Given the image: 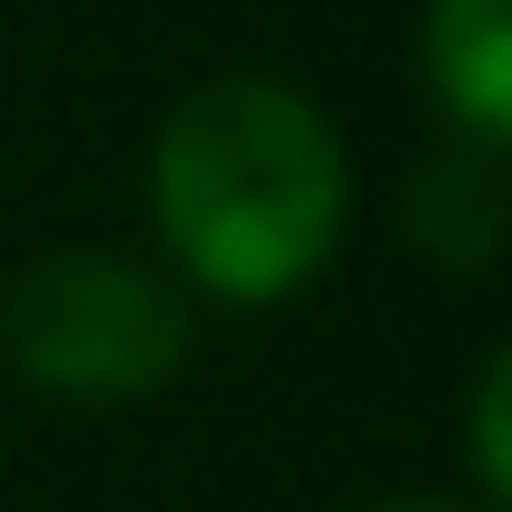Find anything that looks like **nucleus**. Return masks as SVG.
I'll list each match as a JSON object with an SVG mask.
<instances>
[{
  "mask_svg": "<svg viewBox=\"0 0 512 512\" xmlns=\"http://www.w3.org/2000/svg\"><path fill=\"white\" fill-rule=\"evenodd\" d=\"M465 484L475 503H512V351H484L465 399Z\"/></svg>",
  "mask_w": 512,
  "mask_h": 512,
  "instance_id": "39448f33",
  "label": "nucleus"
},
{
  "mask_svg": "<svg viewBox=\"0 0 512 512\" xmlns=\"http://www.w3.org/2000/svg\"><path fill=\"white\" fill-rule=\"evenodd\" d=\"M152 228L209 304H285L342 256L351 152L285 76H209L152 133Z\"/></svg>",
  "mask_w": 512,
  "mask_h": 512,
  "instance_id": "f257e3e1",
  "label": "nucleus"
},
{
  "mask_svg": "<svg viewBox=\"0 0 512 512\" xmlns=\"http://www.w3.org/2000/svg\"><path fill=\"white\" fill-rule=\"evenodd\" d=\"M0 361L67 408H133L181 380L190 294L124 247H48L0 294Z\"/></svg>",
  "mask_w": 512,
  "mask_h": 512,
  "instance_id": "f03ea898",
  "label": "nucleus"
},
{
  "mask_svg": "<svg viewBox=\"0 0 512 512\" xmlns=\"http://www.w3.org/2000/svg\"><path fill=\"white\" fill-rule=\"evenodd\" d=\"M370 512H494V503H456V494H389V503H370Z\"/></svg>",
  "mask_w": 512,
  "mask_h": 512,
  "instance_id": "423d86ee",
  "label": "nucleus"
},
{
  "mask_svg": "<svg viewBox=\"0 0 512 512\" xmlns=\"http://www.w3.org/2000/svg\"><path fill=\"white\" fill-rule=\"evenodd\" d=\"M408 228H418V247L446 256V266H484V256L503 247V152L456 143V152H437V162H418V181H408Z\"/></svg>",
  "mask_w": 512,
  "mask_h": 512,
  "instance_id": "20e7f679",
  "label": "nucleus"
},
{
  "mask_svg": "<svg viewBox=\"0 0 512 512\" xmlns=\"http://www.w3.org/2000/svg\"><path fill=\"white\" fill-rule=\"evenodd\" d=\"M418 76L456 143L512 152V0H427Z\"/></svg>",
  "mask_w": 512,
  "mask_h": 512,
  "instance_id": "7ed1b4c3",
  "label": "nucleus"
}]
</instances>
